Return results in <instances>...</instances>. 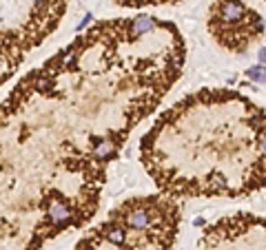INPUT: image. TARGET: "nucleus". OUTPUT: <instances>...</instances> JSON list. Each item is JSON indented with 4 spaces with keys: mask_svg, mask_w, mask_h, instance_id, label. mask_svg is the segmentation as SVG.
<instances>
[{
    "mask_svg": "<svg viewBox=\"0 0 266 250\" xmlns=\"http://www.w3.org/2000/svg\"><path fill=\"white\" fill-rule=\"evenodd\" d=\"M260 60H262V62H266V49H264V51L260 53Z\"/></svg>",
    "mask_w": 266,
    "mask_h": 250,
    "instance_id": "39448f33",
    "label": "nucleus"
},
{
    "mask_svg": "<svg viewBox=\"0 0 266 250\" xmlns=\"http://www.w3.org/2000/svg\"><path fill=\"white\" fill-rule=\"evenodd\" d=\"M249 78H253L255 82H266V69L262 67H250L249 69Z\"/></svg>",
    "mask_w": 266,
    "mask_h": 250,
    "instance_id": "20e7f679",
    "label": "nucleus"
},
{
    "mask_svg": "<svg viewBox=\"0 0 266 250\" xmlns=\"http://www.w3.org/2000/svg\"><path fill=\"white\" fill-rule=\"evenodd\" d=\"M206 29L222 49L246 53L264 36V20L242 0H215L209 7Z\"/></svg>",
    "mask_w": 266,
    "mask_h": 250,
    "instance_id": "f03ea898",
    "label": "nucleus"
},
{
    "mask_svg": "<svg viewBox=\"0 0 266 250\" xmlns=\"http://www.w3.org/2000/svg\"><path fill=\"white\" fill-rule=\"evenodd\" d=\"M142 160L171 197H244L266 186V113L233 91H200L156 122Z\"/></svg>",
    "mask_w": 266,
    "mask_h": 250,
    "instance_id": "f257e3e1",
    "label": "nucleus"
},
{
    "mask_svg": "<svg viewBox=\"0 0 266 250\" xmlns=\"http://www.w3.org/2000/svg\"><path fill=\"white\" fill-rule=\"evenodd\" d=\"M162 2H180V0H125L122 7H144V5H162Z\"/></svg>",
    "mask_w": 266,
    "mask_h": 250,
    "instance_id": "7ed1b4c3",
    "label": "nucleus"
}]
</instances>
